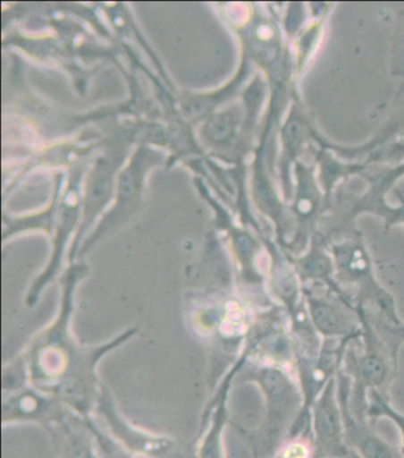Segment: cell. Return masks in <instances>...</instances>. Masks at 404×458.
Listing matches in <instances>:
<instances>
[{
  "label": "cell",
  "mask_w": 404,
  "mask_h": 458,
  "mask_svg": "<svg viewBox=\"0 0 404 458\" xmlns=\"http://www.w3.org/2000/svg\"><path fill=\"white\" fill-rule=\"evenodd\" d=\"M312 431H306L296 437L287 439L285 445L280 449L278 458H313Z\"/></svg>",
  "instance_id": "cell-8"
},
{
  "label": "cell",
  "mask_w": 404,
  "mask_h": 458,
  "mask_svg": "<svg viewBox=\"0 0 404 458\" xmlns=\"http://www.w3.org/2000/svg\"><path fill=\"white\" fill-rule=\"evenodd\" d=\"M313 458L350 456L344 439L343 414L338 401L337 376L327 383L311 407Z\"/></svg>",
  "instance_id": "cell-4"
},
{
  "label": "cell",
  "mask_w": 404,
  "mask_h": 458,
  "mask_svg": "<svg viewBox=\"0 0 404 458\" xmlns=\"http://www.w3.org/2000/svg\"><path fill=\"white\" fill-rule=\"evenodd\" d=\"M352 380L343 370L337 373L338 401L343 414L344 439L352 458H404L401 448L377 434L369 420H359L350 410Z\"/></svg>",
  "instance_id": "cell-3"
},
{
  "label": "cell",
  "mask_w": 404,
  "mask_h": 458,
  "mask_svg": "<svg viewBox=\"0 0 404 458\" xmlns=\"http://www.w3.org/2000/svg\"><path fill=\"white\" fill-rule=\"evenodd\" d=\"M113 163L108 159H101L97 165L92 182H90L88 192H87V212L97 213L102 206L111 196Z\"/></svg>",
  "instance_id": "cell-5"
},
{
  "label": "cell",
  "mask_w": 404,
  "mask_h": 458,
  "mask_svg": "<svg viewBox=\"0 0 404 458\" xmlns=\"http://www.w3.org/2000/svg\"><path fill=\"white\" fill-rule=\"evenodd\" d=\"M364 312H366L367 321L373 326L375 332L387 345L394 358L398 360L400 348L404 344V323L388 321V319L380 318V316L369 314L366 310Z\"/></svg>",
  "instance_id": "cell-6"
},
{
  "label": "cell",
  "mask_w": 404,
  "mask_h": 458,
  "mask_svg": "<svg viewBox=\"0 0 404 458\" xmlns=\"http://www.w3.org/2000/svg\"><path fill=\"white\" fill-rule=\"evenodd\" d=\"M367 420H370L371 424L376 425V421L381 417H387L389 420L394 421L402 435V445L401 452L404 456V416L399 413L398 411L392 409L391 403H389V398L384 397L377 391H370L367 394Z\"/></svg>",
  "instance_id": "cell-7"
},
{
  "label": "cell",
  "mask_w": 404,
  "mask_h": 458,
  "mask_svg": "<svg viewBox=\"0 0 404 458\" xmlns=\"http://www.w3.org/2000/svg\"><path fill=\"white\" fill-rule=\"evenodd\" d=\"M356 310L362 322V336L348 345L341 370L352 380V414L367 420V394L375 390L389 398V387L398 372V360L367 321L363 307H356Z\"/></svg>",
  "instance_id": "cell-1"
},
{
  "label": "cell",
  "mask_w": 404,
  "mask_h": 458,
  "mask_svg": "<svg viewBox=\"0 0 404 458\" xmlns=\"http://www.w3.org/2000/svg\"><path fill=\"white\" fill-rule=\"evenodd\" d=\"M309 319L325 340L359 339L362 322L358 312L340 293L325 285L303 286Z\"/></svg>",
  "instance_id": "cell-2"
}]
</instances>
